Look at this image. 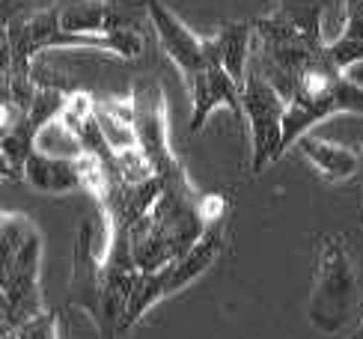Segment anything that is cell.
I'll use <instances>...</instances> for the list:
<instances>
[{
	"mask_svg": "<svg viewBox=\"0 0 363 339\" xmlns=\"http://www.w3.org/2000/svg\"><path fill=\"white\" fill-rule=\"evenodd\" d=\"M322 18V0H280L268 18L253 24L256 57L277 89L330 63V42H325Z\"/></svg>",
	"mask_w": 363,
	"mask_h": 339,
	"instance_id": "obj_1",
	"label": "cell"
},
{
	"mask_svg": "<svg viewBox=\"0 0 363 339\" xmlns=\"http://www.w3.org/2000/svg\"><path fill=\"white\" fill-rule=\"evenodd\" d=\"M48 48H93L116 57L134 60L143 54V36L138 30H116V33H63L57 30L48 15L33 12L21 21L6 27V78L30 81V60Z\"/></svg>",
	"mask_w": 363,
	"mask_h": 339,
	"instance_id": "obj_2",
	"label": "cell"
},
{
	"mask_svg": "<svg viewBox=\"0 0 363 339\" xmlns=\"http://www.w3.org/2000/svg\"><path fill=\"white\" fill-rule=\"evenodd\" d=\"M42 235L27 214H4V328L15 330L45 313L39 289Z\"/></svg>",
	"mask_w": 363,
	"mask_h": 339,
	"instance_id": "obj_3",
	"label": "cell"
},
{
	"mask_svg": "<svg viewBox=\"0 0 363 339\" xmlns=\"http://www.w3.org/2000/svg\"><path fill=\"white\" fill-rule=\"evenodd\" d=\"M319 244L322 248L307 316L315 330L334 336L357 316V274L342 235H322Z\"/></svg>",
	"mask_w": 363,
	"mask_h": 339,
	"instance_id": "obj_4",
	"label": "cell"
},
{
	"mask_svg": "<svg viewBox=\"0 0 363 339\" xmlns=\"http://www.w3.org/2000/svg\"><path fill=\"white\" fill-rule=\"evenodd\" d=\"M223 235H226V223L223 221L208 223L203 238L196 241L185 256H179L176 262H170V265L161 268V271L140 274L138 286H134V291H131V301L125 306V316H123V325H119V333H128L146 316V310H152L158 301L176 295V291L191 286L203 271H208L211 262L220 256Z\"/></svg>",
	"mask_w": 363,
	"mask_h": 339,
	"instance_id": "obj_5",
	"label": "cell"
},
{
	"mask_svg": "<svg viewBox=\"0 0 363 339\" xmlns=\"http://www.w3.org/2000/svg\"><path fill=\"white\" fill-rule=\"evenodd\" d=\"M241 104L250 128V173L259 176L268 164H274L283 155V126L289 101L277 89V84L262 74V63L253 51L245 87H241Z\"/></svg>",
	"mask_w": 363,
	"mask_h": 339,
	"instance_id": "obj_6",
	"label": "cell"
},
{
	"mask_svg": "<svg viewBox=\"0 0 363 339\" xmlns=\"http://www.w3.org/2000/svg\"><path fill=\"white\" fill-rule=\"evenodd\" d=\"M134 96V131H138V149L152 164L164 188H191V179L182 161L170 149V128H167V101L158 81H138L131 87Z\"/></svg>",
	"mask_w": 363,
	"mask_h": 339,
	"instance_id": "obj_7",
	"label": "cell"
},
{
	"mask_svg": "<svg viewBox=\"0 0 363 339\" xmlns=\"http://www.w3.org/2000/svg\"><path fill=\"white\" fill-rule=\"evenodd\" d=\"M140 6L146 9L149 21H152V27H155V36L161 42V48L167 51V57L179 66V72L185 74L188 84L200 72H206L215 60H220L215 36L211 39L196 36L170 6L161 4V0H140Z\"/></svg>",
	"mask_w": 363,
	"mask_h": 339,
	"instance_id": "obj_8",
	"label": "cell"
},
{
	"mask_svg": "<svg viewBox=\"0 0 363 339\" xmlns=\"http://www.w3.org/2000/svg\"><path fill=\"white\" fill-rule=\"evenodd\" d=\"M69 306H74V310H81L93 318L99 336L104 333V277H101V259L96 256L93 221H81L78 235H74Z\"/></svg>",
	"mask_w": 363,
	"mask_h": 339,
	"instance_id": "obj_9",
	"label": "cell"
},
{
	"mask_svg": "<svg viewBox=\"0 0 363 339\" xmlns=\"http://www.w3.org/2000/svg\"><path fill=\"white\" fill-rule=\"evenodd\" d=\"M48 21L63 33H116L138 30L134 12L119 0H60L45 9Z\"/></svg>",
	"mask_w": 363,
	"mask_h": 339,
	"instance_id": "obj_10",
	"label": "cell"
},
{
	"mask_svg": "<svg viewBox=\"0 0 363 339\" xmlns=\"http://www.w3.org/2000/svg\"><path fill=\"white\" fill-rule=\"evenodd\" d=\"M188 92H191V122L188 128L191 134H200L203 126L208 122V116L218 111V107H230L233 116L241 122L245 119V104H241V84H235L230 78V72L223 69L220 60H215L206 72H200L196 78L188 84Z\"/></svg>",
	"mask_w": 363,
	"mask_h": 339,
	"instance_id": "obj_11",
	"label": "cell"
},
{
	"mask_svg": "<svg viewBox=\"0 0 363 339\" xmlns=\"http://www.w3.org/2000/svg\"><path fill=\"white\" fill-rule=\"evenodd\" d=\"M24 182L33 184L42 194H72L84 188V176H81V164L78 155H48L39 146L33 149V155L24 164Z\"/></svg>",
	"mask_w": 363,
	"mask_h": 339,
	"instance_id": "obj_12",
	"label": "cell"
},
{
	"mask_svg": "<svg viewBox=\"0 0 363 339\" xmlns=\"http://www.w3.org/2000/svg\"><path fill=\"white\" fill-rule=\"evenodd\" d=\"M298 149H301V155L313 164L315 173H319L322 179H328V182L352 179L357 173V167H360V158L354 155L349 146L328 143V140H319V137H313V134L301 137Z\"/></svg>",
	"mask_w": 363,
	"mask_h": 339,
	"instance_id": "obj_13",
	"label": "cell"
},
{
	"mask_svg": "<svg viewBox=\"0 0 363 339\" xmlns=\"http://www.w3.org/2000/svg\"><path fill=\"white\" fill-rule=\"evenodd\" d=\"M215 42H218V54H220L223 69L230 72V78L235 84L245 87L250 60H253V42H256L253 24L250 21H233V24H226L220 33L215 36Z\"/></svg>",
	"mask_w": 363,
	"mask_h": 339,
	"instance_id": "obj_14",
	"label": "cell"
},
{
	"mask_svg": "<svg viewBox=\"0 0 363 339\" xmlns=\"http://www.w3.org/2000/svg\"><path fill=\"white\" fill-rule=\"evenodd\" d=\"M96 116L99 126L108 137L111 149L116 152H128L138 149V131H134V96L128 92L125 99H96Z\"/></svg>",
	"mask_w": 363,
	"mask_h": 339,
	"instance_id": "obj_15",
	"label": "cell"
},
{
	"mask_svg": "<svg viewBox=\"0 0 363 339\" xmlns=\"http://www.w3.org/2000/svg\"><path fill=\"white\" fill-rule=\"evenodd\" d=\"M345 24L340 39L330 42V63L349 74L352 66L363 63V0H342Z\"/></svg>",
	"mask_w": 363,
	"mask_h": 339,
	"instance_id": "obj_16",
	"label": "cell"
},
{
	"mask_svg": "<svg viewBox=\"0 0 363 339\" xmlns=\"http://www.w3.org/2000/svg\"><path fill=\"white\" fill-rule=\"evenodd\" d=\"M15 336L18 339H60V316L45 310L42 316L24 321L21 328H15Z\"/></svg>",
	"mask_w": 363,
	"mask_h": 339,
	"instance_id": "obj_17",
	"label": "cell"
},
{
	"mask_svg": "<svg viewBox=\"0 0 363 339\" xmlns=\"http://www.w3.org/2000/svg\"><path fill=\"white\" fill-rule=\"evenodd\" d=\"M349 339H363V321H360V325H357V328H354V333H352V336H349Z\"/></svg>",
	"mask_w": 363,
	"mask_h": 339,
	"instance_id": "obj_18",
	"label": "cell"
}]
</instances>
